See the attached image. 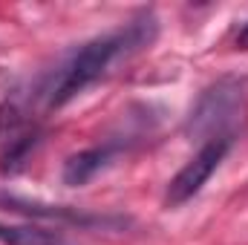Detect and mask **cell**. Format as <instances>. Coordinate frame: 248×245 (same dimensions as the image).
<instances>
[{"label": "cell", "mask_w": 248, "mask_h": 245, "mask_svg": "<svg viewBox=\"0 0 248 245\" xmlns=\"http://www.w3.org/2000/svg\"><path fill=\"white\" fill-rule=\"evenodd\" d=\"M153 38H156V17L141 15L113 32H104V35L87 41L81 49H75L63 61V66L52 75V81L44 87L46 107H63L78 92H84L90 84H95L101 75H107V69L119 58H127V55L150 46Z\"/></svg>", "instance_id": "6da1fadb"}, {"label": "cell", "mask_w": 248, "mask_h": 245, "mask_svg": "<svg viewBox=\"0 0 248 245\" xmlns=\"http://www.w3.org/2000/svg\"><path fill=\"white\" fill-rule=\"evenodd\" d=\"M246 107V78H219L211 84L190 110L187 133L202 138V144L214 138H231V127Z\"/></svg>", "instance_id": "7a4b0ae2"}, {"label": "cell", "mask_w": 248, "mask_h": 245, "mask_svg": "<svg viewBox=\"0 0 248 245\" xmlns=\"http://www.w3.org/2000/svg\"><path fill=\"white\" fill-rule=\"evenodd\" d=\"M228 147H231V138H214V141L202 144L199 153L170 179L168 193H165V205L168 208H179V205H185L187 199H193L202 190V184L211 179V173L219 168V162L225 159Z\"/></svg>", "instance_id": "3957f363"}, {"label": "cell", "mask_w": 248, "mask_h": 245, "mask_svg": "<svg viewBox=\"0 0 248 245\" xmlns=\"http://www.w3.org/2000/svg\"><path fill=\"white\" fill-rule=\"evenodd\" d=\"M237 46L240 49H248V20L240 26V32H237Z\"/></svg>", "instance_id": "8992f818"}, {"label": "cell", "mask_w": 248, "mask_h": 245, "mask_svg": "<svg viewBox=\"0 0 248 245\" xmlns=\"http://www.w3.org/2000/svg\"><path fill=\"white\" fill-rule=\"evenodd\" d=\"M0 243L3 245H72L61 234L32 228V225H0Z\"/></svg>", "instance_id": "5b68a950"}, {"label": "cell", "mask_w": 248, "mask_h": 245, "mask_svg": "<svg viewBox=\"0 0 248 245\" xmlns=\"http://www.w3.org/2000/svg\"><path fill=\"white\" fill-rule=\"evenodd\" d=\"M110 147H93L84 153H75L66 165H63V182L66 184H87L107 162H110Z\"/></svg>", "instance_id": "277c9868"}]
</instances>
